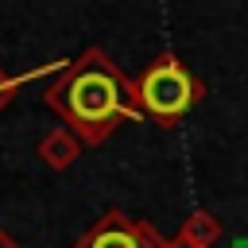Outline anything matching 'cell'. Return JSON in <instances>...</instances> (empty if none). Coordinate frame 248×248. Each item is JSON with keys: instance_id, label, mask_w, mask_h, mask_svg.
Returning a JSON list of instances; mask_svg holds the SVG:
<instances>
[{"instance_id": "5b68a950", "label": "cell", "mask_w": 248, "mask_h": 248, "mask_svg": "<svg viewBox=\"0 0 248 248\" xmlns=\"http://www.w3.org/2000/svg\"><path fill=\"white\" fill-rule=\"evenodd\" d=\"M66 62H70V58H54V62H46V66H35V70H27V74H8V70L0 66V108H8L23 85H31L35 78H46V74H54V70H62Z\"/></svg>"}, {"instance_id": "9c48e42d", "label": "cell", "mask_w": 248, "mask_h": 248, "mask_svg": "<svg viewBox=\"0 0 248 248\" xmlns=\"http://www.w3.org/2000/svg\"><path fill=\"white\" fill-rule=\"evenodd\" d=\"M232 248H248V236H240V240H232Z\"/></svg>"}, {"instance_id": "3957f363", "label": "cell", "mask_w": 248, "mask_h": 248, "mask_svg": "<svg viewBox=\"0 0 248 248\" xmlns=\"http://www.w3.org/2000/svg\"><path fill=\"white\" fill-rule=\"evenodd\" d=\"M70 248H170V240L159 236L155 225H147V221H140L124 209H108Z\"/></svg>"}, {"instance_id": "277c9868", "label": "cell", "mask_w": 248, "mask_h": 248, "mask_svg": "<svg viewBox=\"0 0 248 248\" xmlns=\"http://www.w3.org/2000/svg\"><path fill=\"white\" fill-rule=\"evenodd\" d=\"M81 140H78V132L74 128H54V132H46L43 140H39V159L50 167V170H70L74 163H78V155H81Z\"/></svg>"}, {"instance_id": "6da1fadb", "label": "cell", "mask_w": 248, "mask_h": 248, "mask_svg": "<svg viewBox=\"0 0 248 248\" xmlns=\"http://www.w3.org/2000/svg\"><path fill=\"white\" fill-rule=\"evenodd\" d=\"M43 101L66 120V128L78 132L85 147L105 143L128 120H143L140 85L101 46H85L78 58H70L46 85Z\"/></svg>"}, {"instance_id": "ba28073f", "label": "cell", "mask_w": 248, "mask_h": 248, "mask_svg": "<svg viewBox=\"0 0 248 248\" xmlns=\"http://www.w3.org/2000/svg\"><path fill=\"white\" fill-rule=\"evenodd\" d=\"M0 248H19V240H16L12 232H4V229H0Z\"/></svg>"}, {"instance_id": "52a82bcc", "label": "cell", "mask_w": 248, "mask_h": 248, "mask_svg": "<svg viewBox=\"0 0 248 248\" xmlns=\"http://www.w3.org/2000/svg\"><path fill=\"white\" fill-rule=\"evenodd\" d=\"M170 248H202V244H194V240H190V236H182V232H178V236H174V240H170Z\"/></svg>"}, {"instance_id": "8992f818", "label": "cell", "mask_w": 248, "mask_h": 248, "mask_svg": "<svg viewBox=\"0 0 248 248\" xmlns=\"http://www.w3.org/2000/svg\"><path fill=\"white\" fill-rule=\"evenodd\" d=\"M182 236H190V240L202 244V248H213V244L225 236V225H221L209 209H194V213L182 221Z\"/></svg>"}, {"instance_id": "7a4b0ae2", "label": "cell", "mask_w": 248, "mask_h": 248, "mask_svg": "<svg viewBox=\"0 0 248 248\" xmlns=\"http://www.w3.org/2000/svg\"><path fill=\"white\" fill-rule=\"evenodd\" d=\"M140 85V105H143V116L159 128H174L202 97H205V81L174 54V50H163L155 54L143 74L136 78Z\"/></svg>"}]
</instances>
